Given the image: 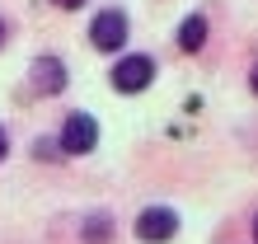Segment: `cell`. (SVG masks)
<instances>
[{
  "label": "cell",
  "instance_id": "obj_1",
  "mask_svg": "<svg viewBox=\"0 0 258 244\" xmlns=\"http://www.w3.org/2000/svg\"><path fill=\"white\" fill-rule=\"evenodd\" d=\"M94 146H99V122L89 113H71L61 122V150L66 155H89Z\"/></svg>",
  "mask_w": 258,
  "mask_h": 244
},
{
  "label": "cell",
  "instance_id": "obj_2",
  "mask_svg": "<svg viewBox=\"0 0 258 244\" xmlns=\"http://www.w3.org/2000/svg\"><path fill=\"white\" fill-rule=\"evenodd\" d=\"M89 42H94L99 52H117V47L127 42V14H122V10L94 14V24H89Z\"/></svg>",
  "mask_w": 258,
  "mask_h": 244
},
{
  "label": "cell",
  "instance_id": "obj_3",
  "mask_svg": "<svg viewBox=\"0 0 258 244\" xmlns=\"http://www.w3.org/2000/svg\"><path fill=\"white\" fill-rule=\"evenodd\" d=\"M150 80H155V61L150 56H122L113 66V89H122V94H141Z\"/></svg>",
  "mask_w": 258,
  "mask_h": 244
},
{
  "label": "cell",
  "instance_id": "obj_4",
  "mask_svg": "<svg viewBox=\"0 0 258 244\" xmlns=\"http://www.w3.org/2000/svg\"><path fill=\"white\" fill-rule=\"evenodd\" d=\"M178 230V216L169 207H146L141 216H136V235H141L146 244H164V239H174Z\"/></svg>",
  "mask_w": 258,
  "mask_h": 244
},
{
  "label": "cell",
  "instance_id": "obj_5",
  "mask_svg": "<svg viewBox=\"0 0 258 244\" xmlns=\"http://www.w3.org/2000/svg\"><path fill=\"white\" fill-rule=\"evenodd\" d=\"M28 75H33L38 94H61V89H66V61L61 56H38Z\"/></svg>",
  "mask_w": 258,
  "mask_h": 244
},
{
  "label": "cell",
  "instance_id": "obj_6",
  "mask_svg": "<svg viewBox=\"0 0 258 244\" xmlns=\"http://www.w3.org/2000/svg\"><path fill=\"white\" fill-rule=\"evenodd\" d=\"M202 42H207V19L202 14H188V19L178 24V47L183 52H202Z\"/></svg>",
  "mask_w": 258,
  "mask_h": 244
},
{
  "label": "cell",
  "instance_id": "obj_7",
  "mask_svg": "<svg viewBox=\"0 0 258 244\" xmlns=\"http://www.w3.org/2000/svg\"><path fill=\"white\" fill-rule=\"evenodd\" d=\"M85 244H113V221L108 216H89L85 221Z\"/></svg>",
  "mask_w": 258,
  "mask_h": 244
},
{
  "label": "cell",
  "instance_id": "obj_8",
  "mask_svg": "<svg viewBox=\"0 0 258 244\" xmlns=\"http://www.w3.org/2000/svg\"><path fill=\"white\" fill-rule=\"evenodd\" d=\"M52 5H56V10H80L85 0H52Z\"/></svg>",
  "mask_w": 258,
  "mask_h": 244
},
{
  "label": "cell",
  "instance_id": "obj_9",
  "mask_svg": "<svg viewBox=\"0 0 258 244\" xmlns=\"http://www.w3.org/2000/svg\"><path fill=\"white\" fill-rule=\"evenodd\" d=\"M5 150H10V136H5V127H0V160H5Z\"/></svg>",
  "mask_w": 258,
  "mask_h": 244
},
{
  "label": "cell",
  "instance_id": "obj_10",
  "mask_svg": "<svg viewBox=\"0 0 258 244\" xmlns=\"http://www.w3.org/2000/svg\"><path fill=\"white\" fill-rule=\"evenodd\" d=\"M249 89H253V94H258V66L249 71Z\"/></svg>",
  "mask_w": 258,
  "mask_h": 244
},
{
  "label": "cell",
  "instance_id": "obj_11",
  "mask_svg": "<svg viewBox=\"0 0 258 244\" xmlns=\"http://www.w3.org/2000/svg\"><path fill=\"white\" fill-rule=\"evenodd\" d=\"M0 47H5V19H0Z\"/></svg>",
  "mask_w": 258,
  "mask_h": 244
},
{
  "label": "cell",
  "instance_id": "obj_12",
  "mask_svg": "<svg viewBox=\"0 0 258 244\" xmlns=\"http://www.w3.org/2000/svg\"><path fill=\"white\" fill-rule=\"evenodd\" d=\"M253 244H258V216H253Z\"/></svg>",
  "mask_w": 258,
  "mask_h": 244
}]
</instances>
